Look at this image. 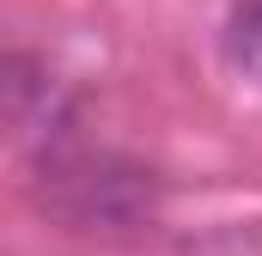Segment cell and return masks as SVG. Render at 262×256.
<instances>
[{"label": "cell", "instance_id": "6da1fadb", "mask_svg": "<svg viewBox=\"0 0 262 256\" xmlns=\"http://www.w3.org/2000/svg\"><path fill=\"white\" fill-rule=\"evenodd\" d=\"M37 201L79 232H128L152 214V177L98 146H43Z\"/></svg>", "mask_w": 262, "mask_h": 256}, {"label": "cell", "instance_id": "7a4b0ae2", "mask_svg": "<svg viewBox=\"0 0 262 256\" xmlns=\"http://www.w3.org/2000/svg\"><path fill=\"white\" fill-rule=\"evenodd\" d=\"M220 43H226V61L238 67V73L262 79V0H232Z\"/></svg>", "mask_w": 262, "mask_h": 256}]
</instances>
